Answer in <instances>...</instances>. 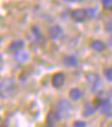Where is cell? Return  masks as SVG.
<instances>
[{
    "label": "cell",
    "mask_w": 112,
    "mask_h": 127,
    "mask_svg": "<svg viewBox=\"0 0 112 127\" xmlns=\"http://www.w3.org/2000/svg\"><path fill=\"white\" fill-rule=\"evenodd\" d=\"M14 90H16V84H14L13 79L4 78L1 80V96H2V98H6V97H10L11 95H13Z\"/></svg>",
    "instance_id": "6da1fadb"
},
{
    "label": "cell",
    "mask_w": 112,
    "mask_h": 127,
    "mask_svg": "<svg viewBox=\"0 0 112 127\" xmlns=\"http://www.w3.org/2000/svg\"><path fill=\"white\" fill-rule=\"evenodd\" d=\"M71 104L68 99H60L58 103H57V115H58V119L62 120L64 116H66L69 112H70Z\"/></svg>",
    "instance_id": "7a4b0ae2"
},
{
    "label": "cell",
    "mask_w": 112,
    "mask_h": 127,
    "mask_svg": "<svg viewBox=\"0 0 112 127\" xmlns=\"http://www.w3.org/2000/svg\"><path fill=\"white\" fill-rule=\"evenodd\" d=\"M88 82L92 86V91H97L99 89V86L101 85V80H100V77L95 73H88Z\"/></svg>",
    "instance_id": "3957f363"
},
{
    "label": "cell",
    "mask_w": 112,
    "mask_h": 127,
    "mask_svg": "<svg viewBox=\"0 0 112 127\" xmlns=\"http://www.w3.org/2000/svg\"><path fill=\"white\" fill-rule=\"evenodd\" d=\"M71 17H72V19L75 22H83V21H86V18L88 17V13H87V10L76 8V10L72 11Z\"/></svg>",
    "instance_id": "277c9868"
},
{
    "label": "cell",
    "mask_w": 112,
    "mask_h": 127,
    "mask_svg": "<svg viewBox=\"0 0 112 127\" xmlns=\"http://www.w3.org/2000/svg\"><path fill=\"white\" fill-rule=\"evenodd\" d=\"M22 48H24V41H22V40H14L8 44L10 53H18L22 50Z\"/></svg>",
    "instance_id": "5b68a950"
},
{
    "label": "cell",
    "mask_w": 112,
    "mask_h": 127,
    "mask_svg": "<svg viewBox=\"0 0 112 127\" xmlns=\"http://www.w3.org/2000/svg\"><path fill=\"white\" fill-rule=\"evenodd\" d=\"M64 82H65V76H64L63 73H60V72L56 73L52 77V84H53V86H56V88H62Z\"/></svg>",
    "instance_id": "8992f818"
},
{
    "label": "cell",
    "mask_w": 112,
    "mask_h": 127,
    "mask_svg": "<svg viewBox=\"0 0 112 127\" xmlns=\"http://www.w3.org/2000/svg\"><path fill=\"white\" fill-rule=\"evenodd\" d=\"M95 110H97L95 104L92 103V102H87V103L84 104V108H83V116L89 118V116H92L93 114L95 113Z\"/></svg>",
    "instance_id": "52a82bcc"
},
{
    "label": "cell",
    "mask_w": 112,
    "mask_h": 127,
    "mask_svg": "<svg viewBox=\"0 0 112 127\" xmlns=\"http://www.w3.org/2000/svg\"><path fill=\"white\" fill-rule=\"evenodd\" d=\"M58 120H59V119H58L57 112L51 110L48 113V115H47V127H54Z\"/></svg>",
    "instance_id": "ba28073f"
},
{
    "label": "cell",
    "mask_w": 112,
    "mask_h": 127,
    "mask_svg": "<svg viewBox=\"0 0 112 127\" xmlns=\"http://www.w3.org/2000/svg\"><path fill=\"white\" fill-rule=\"evenodd\" d=\"M48 34H49V37H51V38L57 40V38H59V36L63 34V30H62V28H60L59 25H54V27H52V28L49 29Z\"/></svg>",
    "instance_id": "9c48e42d"
},
{
    "label": "cell",
    "mask_w": 112,
    "mask_h": 127,
    "mask_svg": "<svg viewBox=\"0 0 112 127\" xmlns=\"http://www.w3.org/2000/svg\"><path fill=\"white\" fill-rule=\"evenodd\" d=\"M64 64L68 67H77L78 60H77V58L75 55H68V57L64 58Z\"/></svg>",
    "instance_id": "30bf717a"
},
{
    "label": "cell",
    "mask_w": 112,
    "mask_h": 127,
    "mask_svg": "<svg viewBox=\"0 0 112 127\" xmlns=\"http://www.w3.org/2000/svg\"><path fill=\"white\" fill-rule=\"evenodd\" d=\"M29 53H27V52H23V50H21V52H18V53H16V55H14V59L18 61V63L21 64H24L27 63L29 60Z\"/></svg>",
    "instance_id": "8fae6325"
},
{
    "label": "cell",
    "mask_w": 112,
    "mask_h": 127,
    "mask_svg": "<svg viewBox=\"0 0 112 127\" xmlns=\"http://www.w3.org/2000/svg\"><path fill=\"white\" fill-rule=\"evenodd\" d=\"M100 110H101V113L104 114V115L111 116L112 115V104H111V102H110V99L106 101L105 103L100 107Z\"/></svg>",
    "instance_id": "7c38bea8"
},
{
    "label": "cell",
    "mask_w": 112,
    "mask_h": 127,
    "mask_svg": "<svg viewBox=\"0 0 112 127\" xmlns=\"http://www.w3.org/2000/svg\"><path fill=\"white\" fill-rule=\"evenodd\" d=\"M69 96H70V98L72 101H78L83 96V94H82V91L78 88H74V89H71L70 91H69Z\"/></svg>",
    "instance_id": "4fadbf2b"
},
{
    "label": "cell",
    "mask_w": 112,
    "mask_h": 127,
    "mask_svg": "<svg viewBox=\"0 0 112 127\" xmlns=\"http://www.w3.org/2000/svg\"><path fill=\"white\" fill-rule=\"evenodd\" d=\"M92 48L95 50V52H104V50L106 49V46L104 42H101V41H99V40H97V41H93L92 42Z\"/></svg>",
    "instance_id": "5bb4252c"
},
{
    "label": "cell",
    "mask_w": 112,
    "mask_h": 127,
    "mask_svg": "<svg viewBox=\"0 0 112 127\" xmlns=\"http://www.w3.org/2000/svg\"><path fill=\"white\" fill-rule=\"evenodd\" d=\"M103 1V6L105 10L107 11H111L112 10V0H101Z\"/></svg>",
    "instance_id": "9a60e30c"
},
{
    "label": "cell",
    "mask_w": 112,
    "mask_h": 127,
    "mask_svg": "<svg viewBox=\"0 0 112 127\" xmlns=\"http://www.w3.org/2000/svg\"><path fill=\"white\" fill-rule=\"evenodd\" d=\"M104 74H105L106 79H107L109 82H112V67L106 68V70L104 71Z\"/></svg>",
    "instance_id": "2e32d148"
},
{
    "label": "cell",
    "mask_w": 112,
    "mask_h": 127,
    "mask_svg": "<svg viewBox=\"0 0 112 127\" xmlns=\"http://www.w3.org/2000/svg\"><path fill=\"white\" fill-rule=\"evenodd\" d=\"M105 28H106V31H107V32H112V18L107 21Z\"/></svg>",
    "instance_id": "e0dca14e"
},
{
    "label": "cell",
    "mask_w": 112,
    "mask_h": 127,
    "mask_svg": "<svg viewBox=\"0 0 112 127\" xmlns=\"http://www.w3.org/2000/svg\"><path fill=\"white\" fill-rule=\"evenodd\" d=\"M87 124L84 121H75L74 122V127H86Z\"/></svg>",
    "instance_id": "ac0fdd59"
},
{
    "label": "cell",
    "mask_w": 112,
    "mask_h": 127,
    "mask_svg": "<svg viewBox=\"0 0 112 127\" xmlns=\"http://www.w3.org/2000/svg\"><path fill=\"white\" fill-rule=\"evenodd\" d=\"M87 13H88V17H93L95 14V10L94 8H88L87 10Z\"/></svg>",
    "instance_id": "d6986e66"
},
{
    "label": "cell",
    "mask_w": 112,
    "mask_h": 127,
    "mask_svg": "<svg viewBox=\"0 0 112 127\" xmlns=\"http://www.w3.org/2000/svg\"><path fill=\"white\" fill-rule=\"evenodd\" d=\"M33 32L35 34V36L40 37V30H39V28H37V27H33Z\"/></svg>",
    "instance_id": "ffe728a7"
},
{
    "label": "cell",
    "mask_w": 112,
    "mask_h": 127,
    "mask_svg": "<svg viewBox=\"0 0 112 127\" xmlns=\"http://www.w3.org/2000/svg\"><path fill=\"white\" fill-rule=\"evenodd\" d=\"M109 95H110V97L112 98V89H110V91H109Z\"/></svg>",
    "instance_id": "44dd1931"
},
{
    "label": "cell",
    "mask_w": 112,
    "mask_h": 127,
    "mask_svg": "<svg viewBox=\"0 0 112 127\" xmlns=\"http://www.w3.org/2000/svg\"><path fill=\"white\" fill-rule=\"evenodd\" d=\"M70 1H81V0H70Z\"/></svg>",
    "instance_id": "7402d4cb"
}]
</instances>
